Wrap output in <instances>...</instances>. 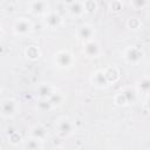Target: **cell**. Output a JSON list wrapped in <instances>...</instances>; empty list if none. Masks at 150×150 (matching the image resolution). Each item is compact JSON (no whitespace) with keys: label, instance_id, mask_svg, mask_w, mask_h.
<instances>
[{"label":"cell","instance_id":"cell-1","mask_svg":"<svg viewBox=\"0 0 150 150\" xmlns=\"http://www.w3.org/2000/svg\"><path fill=\"white\" fill-rule=\"evenodd\" d=\"M143 56H144V52L139 46H129L123 53V57L125 62L130 64H137L138 62L142 61Z\"/></svg>","mask_w":150,"mask_h":150},{"label":"cell","instance_id":"cell-2","mask_svg":"<svg viewBox=\"0 0 150 150\" xmlns=\"http://www.w3.org/2000/svg\"><path fill=\"white\" fill-rule=\"evenodd\" d=\"M54 62H55L56 67H59L61 69H66V68H70L74 64L75 59L69 50H60L55 54Z\"/></svg>","mask_w":150,"mask_h":150},{"label":"cell","instance_id":"cell-3","mask_svg":"<svg viewBox=\"0 0 150 150\" xmlns=\"http://www.w3.org/2000/svg\"><path fill=\"white\" fill-rule=\"evenodd\" d=\"M19 111V103L14 98H5L1 101L0 112L1 116L5 118L14 117Z\"/></svg>","mask_w":150,"mask_h":150},{"label":"cell","instance_id":"cell-4","mask_svg":"<svg viewBox=\"0 0 150 150\" xmlns=\"http://www.w3.org/2000/svg\"><path fill=\"white\" fill-rule=\"evenodd\" d=\"M33 30L32 22L26 18H19L13 23V33L19 36H26Z\"/></svg>","mask_w":150,"mask_h":150},{"label":"cell","instance_id":"cell-5","mask_svg":"<svg viewBox=\"0 0 150 150\" xmlns=\"http://www.w3.org/2000/svg\"><path fill=\"white\" fill-rule=\"evenodd\" d=\"M135 101H136V94L131 89H124V90H122L114 98L115 104L118 105V107H127V105L134 103Z\"/></svg>","mask_w":150,"mask_h":150},{"label":"cell","instance_id":"cell-6","mask_svg":"<svg viewBox=\"0 0 150 150\" xmlns=\"http://www.w3.org/2000/svg\"><path fill=\"white\" fill-rule=\"evenodd\" d=\"M76 127L74 121H71L70 118H61L57 123H56V131L60 136L62 137H68L70 136L74 131H75Z\"/></svg>","mask_w":150,"mask_h":150},{"label":"cell","instance_id":"cell-7","mask_svg":"<svg viewBox=\"0 0 150 150\" xmlns=\"http://www.w3.org/2000/svg\"><path fill=\"white\" fill-rule=\"evenodd\" d=\"M29 12L33 15H46L49 13V4L46 0H33L29 4Z\"/></svg>","mask_w":150,"mask_h":150},{"label":"cell","instance_id":"cell-8","mask_svg":"<svg viewBox=\"0 0 150 150\" xmlns=\"http://www.w3.org/2000/svg\"><path fill=\"white\" fill-rule=\"evenodd\" d=\"M83 52L88 57H97L101 54V46L95 39L83 42Z\"/></svg>","mask_w":150,"mask_h":150},{"label":"cell","instance_id":"cell-9","mask_svg":"<svg viewBox=\"0 0 150 150\" xmlns=\"http://www.w3.org/2000/svg\"><path fill=\"white\" fill-rule=\"evenodd\" d=\"M43 23L49 29H55L60 27V25L62 23V18L60 14L55 12H49L43 16Z\"/></svg>","mask_w":150,"mask_h":150},{"label":"cell","instance_id":"cell-10","mask_svg":"<svg viewBox=\"0 0 150 150\" xmlns=\"http://www.w3.org/2000/svg\"><path fill=\"white\" fill-rule=\"evenodd\" d=\"M90 82H91L95 87H97V88H105V87H108V84H109L108 79H107L105 73H104L103 69H100V70L95 71V73L91 75V77H90Z\"/></svg>","mask_w":150,"mask_h":150},{"label":"cell","instance_id":"cell-11","mask_svg":"<svg viewBox=\"0 0 150 150\" xmlns=\"http://www.w3.org/2000/svg\"><path fill=\"white\" fill-rule=\"evenodd\" d=\"M55 91V87H53L50 83H41L36 89V96L40 100H48Z\"/></svg>","mask_w":150,"mask_h":150},{"label":"cell","instance_id":"cell-12","mask_svg":"<svg viewBox=\"0 0 150 150\" xmlns=\"http://www.w3.org/2000/svg\"><path fill=\"white\" fill-rule=\"evenodd\" d=\"M94 34H95V29H94V27L90 26V25H82V26H80V27L77 28V30H76L77 39L83 40V42L87 41V40L93 39Z\"/></svg>","mask_w":150,"mask_h":150},{"label":"cell","instance_id":"cell-13","mask_svg":"<svg viewBox=\"0 0 150 150\" xmlns=\"http://www.w3.org/2000/svg\"><path fill=\"white\" fill-rule=\"evenodd\" d=\"M30 137L36 138V139L43 142L48 137L47 129L43 125H41V124H36V125L32 127V129H30Z\"/></svg>","mask_w":150,"mask_h":150},{"label":"cell","instance_id":"cell-14","mask_svg":"<svg viewBox=\"0 0 150 150\" xmlns=\"http://www.w3.org/2000/svg\"><path fill=\"white\" fill-rule=\"evenodd\" d=\"M68 12L73 16H81L83 13H86L84 12V6H83V1L74 0L73 2H70V5L68 6Z\"/></svg>","mask_w":150,"mask_h":150},{"label":"cell","instance_id":"cell-15","mask_svg":"<svg viewBox=\"0 0 150 150\" xmlns=\"http://www.w3.org/2000/svg\"><path fill=\"white\" fill-rule=\"evenodd\" d=\"M137 89L142 94L150 95V77H142L137 82Z\"/></svg>","mask_w":150,"mask_h":150},{"label":"cell","instance_id":"cell-16","mask_svg":"<svg viewBox=\"0 0 150 150\" xmlns=\"http://www.w3.org/2000/svg\"><path fill=\"white\" fill-rule=\"evenodd\" d=\"M104 73H105V76H107L109 83H115L120 77V71L115 67H109V68L104 69Z\"/></svg>","mask_w":150,"mask_h":150},{"label":"cell","instance_id":"cell-17","mask_svg":"<svg viewBox=\"0 0 150 150\" xmlns=\"http://www.w3.org/2000/svg\"><path fill=\"white\" fill-rule=\"evenodd\" d=\"M23 146H25V149H28V150H39L42 148V141L30 137L28 141L25 142Z\"/></svg>","mask_w":150,"mask_h":150},{"label":"cell","instance_id":"cell-18","mask_svg":"<svg viewBox=\"0 0 150 150\" xmlns=\"http://www.w3.org/2000/svg\"><path fill=\"white\" fill-rule=\"evenodd\" d=\"M41 55V52L38 47L35 46H29L27 49H26V56L29 59V60H36L39 59Z\"/></svg>","mask_w":150,"mask_h":150},{"label":"cell","instance_id":"cell-19","mask_svg":"<svg viewBox=\"0 0 150 150\" xmlns=\"http://www.w3.org/2000/svg\"><path fill=\"white\" fill-rule=\"evenodd\" d=\"M149 0H130V6L134 11H141L148 6Z\"/></svg>","mask_w":150,"mask_h":150},{"label":"cell","instance_id":"cell-20","mask_svg":"<svg viewBox=\"0 0 150 150\" xmlns=\"http://www.w3.org/2000/svg\"><path fill=\"white\" fill-rule=\"evenodd\" d=\"M84 12L86 13H94L97 9V4L95 0H84L83 1Z\"/></svg>","mask_w":150,"mask_h":150},{"label":"cell","instance_id":"cell-21","mask_svg":"<svg viewBox=\"0 0 150 150\" xmlns=\"http://www.w3.org/2000/svg\"><path fill=\"white\" fill-rule=\"evenodd\" d=\"M127 26L130 28V29H134V30H136V29H139L141 28V26H142V22L138 20V18H129L128 19V21H127Z\"/></svg>","mask_w":150,"mask_h":150},{"label":"cell","instance_id":"cell-22","mask_svg":"<svg viewBox=\"0 0 150 150\" xmlns=\"http://www.w3.org/2000/svg\"><path fill=\"white\" fill-rule=\"evenodd\" d=\"M48 101L50 102V104H52L53 107H54V105H59V104L62 103V101H63V96H62L60 93L55 91V93L48 98Z\"/></svg>","mask_w":150,"mask_h":150},{"label":"cell","instance_id":"cell-23","mask_svg":"<svg viewBox=\"0 0 150 150\" xmlns=\"http://www.w3.org/2000/svg\"><path fill=\"white\" fill-rule=\"evenodd\" d=\"M8 139H9V142L12 143V144H18V143H20L21 141H22V138H21V135L19 134V132H12L11 135H8Z\"/></svg>","mask_w":150,"mask_h":150},{"label":"cell","instance_id":"cell-24","mask_svg":"<svg viewBox=\"0 0 150 150\" xmlns=\"http://www.w3.org/2000/svg\"><path fill=\"white\" fill-rule=\"evenodd\" d=\"M145 109L150 112V95H149V97H148L146 101H145Z\"/></svg>","mask_w":150,"mask_h":150},{"label":"cell","instance_id":"cell-25","mask_svg":"<svg viewBox=\"0 0 150 150\" xmlns=\"http://www.w3.org/2000/svg\"><path fill=\"white\" fill-rule=\"evenodd\" d=\"M116 1H120V2H123V1H125V0H116Z\"/></svg>","mask_w":150,"mask_h":150},{"label":"cell","instance_id":"cell-26","mask_svg":"<svg viewBox=\"0 0 150 150\" xmlns=\"http://www.w3.org/2000/svg\"><path fill=\"white\" fill-rule=\"evenodd\" d=\"M149 20H150V13H149Z\"/></svg>","mask_w":150,"mask_h":150}]
</instances>
